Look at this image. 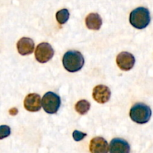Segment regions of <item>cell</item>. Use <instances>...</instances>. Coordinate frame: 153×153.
<instances>
[{
	"label": "cell",
	"mask_w": 153,
	"mask_h": 153,
	"mask_svg": "<svg viewBox=\"0 0 153 153\" xmlns=\"http://www.w3.org/2000/svg\"><path fill=\"white\" fill-rule=\"evenodd\" d=\"M63 65L66 70L70 73L79 71L83 67L85 59L79 51H68L63 57Z\"/></svg>",
	"instance_id": "6da1fadb"
},
{
	"label": "cell",
	"mask_w": 153,
	"mask_h": 153,
	"mask_svg": "<svg viewBox=\"0 0 153 153\" xmlns=\"http://www.w3.org/2000/svg\"><path fill=\"white\" fill-rule=\"evenodd\" d=\"M151 20L150 13L146 7H139L133 10L129 16V22L137 29H143L148 26Z\"/></svg>",
	"instance_id": "7a4b0ae2"
},
{
	"label": "cell",
	"mask_w": 153,
	"mask_h": 153,
	"mask_svg": "<svg viewBox=\"0 0 153 153\" xmlns=\"http://www.w3.org/2000/svg\"><path fill=\"white\" fill-rule=\"evenodd\" d=\"M152 115L151 108L146 104L138 102L131 107L129 116L131 120L137 124H145L149 121Z\"/></svg>",
	"instance_id": "3957f363"
},
{
	"label": "cell",
	"mask_w": 153,
	"mask_h": 153,
	"mask_svg": "<svg viewBox=\"0 0 153 153\" xmlns=\"http://www.w3.org/2000/svg\"><path fill=\"white\" fill-rule=\"evenodd\" d=\"M61 100L58 94L53 92H47L42 99V107L48 114H55L59 109Z\"/></svg>",
	"instance_id": "277c9868"
},
{
	"label": "cell",
	"mask_w": 153,
	"mask_h": 153,
	"mask_svg": "<svg viewBox=\"0 0 153 153\" xmlns=\"http://www.w3.org/2000/svg\"><path fill=\"white\" fill-rule=\"evenodd\" d=\"M35 58L38 62L44 64L52 58L54 50L48 43H41L37 46L35 50Z\"/></svg>",
	"instance_id": "5b68a950"
},
{
	"label": "cell",
	"mask_w": 153,
	"mask_h": 153,
	"mask_svg": "<svg viewBox=\"0 0 153 153\" xmlns=\"http://www.w3.org/2000/svg\"><path fill=\"white\" fill-rule=\"evenodd\" d=\"M135 58L132 54L128 52H120L117 57V64L121 70L128 71L133 68Z\"/></svg>",
	"instance_id": "8992f818"
},
{
	"label": "cell",
	"mask_w": 153,
	"mask_h": 153,
	"mask_svg": "<svg viewBox=\"0 0 153 153\" xmlns=\"http://www.w3.org/2000/svg\"><path fill=\"white\" fill-rule=\"evenodd\" d=\"M111 91L107 86L100 85L96 86L93 91V98L97 102L104 104L111 98Z\"/></svg>",
	"instance_id": "52a82bcc"
},
{
	"label": "cell",
	"mask_w": 153,
	"mask_h": 153,
	"mask_svg": "<svg viewBox=\"0 0 153 153\" xmlns=\"http://www.w3.org/2000/svg\"><path fill=\"white\" fill-rule=\"evenodd\" d=\"M24 106L30 112L38 111L41 108V98L37 94H30L26 96L24 100Z\"/></svg>",
	"instance_id": "ba28073f"
},
{
	"label": "cell",
	"mask_w": 153,
	"mask_h": 153,
	"mask_svg": "<svg viewBox=\"0 0 153 153\" xmlns=\"http://www.w3.org/2000/svg\"><path fill=\"white\" fill-rule=\"evenodd\" d=\"M110 153H129L130 146L128 142L122 138H114L111 141Z\"/></svg>",
	"instance_id": "9c48e42d"
},
{
	"label": "cell",
	"mask_w": 153,
	"mask_h": 153,
	"mask_svg": "<svg viewBox=\"0 0 153 153\" xmlns=\"http://www.w3.org/2000/svg\"><path fill=\"white\" fill-rule=\"evenodd\" d=\"M90 151L91 153H108V144L105 139L102 137H96L91 140Z\"/></svg>",
	"instance_id": "30bf717a"
},
{
	"label": "cell",
	"mask_w": 153,
	"mask_h": 153,
	"mask_svg": "<svg viewBox=\"0 0 153 153\" xmlns=\"http://www.w3.org/2000/svg\"><path fill=\"white\" fill-rule=\"evenodd\" d=\"M18 52L22 55H28L32 53L34 49V43L32 39L22 37L16 44Z\"/></svg>",
	"instance_id": "8fae6325"
},
{
	"label": "cell",
	"mask_w": 153,
	"mask_h": 153,
	"mask_svg": "<svg viewBox=\"0 0 153 153\" xmlns=\"http://www.w3.org/2000/svg\"><path fill=\"white\" fill-rule=\"evenodd\" d=\"M85 24L89 29L99 30L102 25V19L98 13H91L87 16Z\"/></svg>",
	"instance_id": "7c38bea8"
},
{
	"label": "cell",
	"mask_w": 153,
	"mask_h": 153,
	"mask_svg": "<svg viewBox=\"0 0 153 153\" xmlns=\"http://www.w3.org/2000/svg\"><path fill=\"white\" fill-rule=\"evenodd\" d=\"M90 108H91V103L85 100L79 101L75 106L76 111L81 115H84L88 113Z\"/></svg>",
	"instance_id": "4fadbf2b"
},
{
	"label": "cell",
	"mask_w": 153,
	"mask_h": 153,
	"mask_svg": "<svg viewBox=\"0 0 153 153\" xmlns=\"http://www.w3.org/2000/svg\"><path fill=\"white\" fill-rule=\"evenodd\" d=\"M70 17V12L67 9H61L56 13V19L58 23L63 25L68 21Z\"/></svg>",
	"instance_id": "5bb4252c"
},
{
	"label": "cell",
	"mask_w": 153,
	"mask_h": 153,
	"mask_svg": "<svg viewBox=\"0 0 153 153\" xmlns=\"http://www.w3.org/2000/svg\"><path fill=\"white\" fill-rule=\"evenodd\" d=\"M10 134V128L8 126H0V140L7 137Z\"/></svg>",
	"instance_id": "9a60e30c"
},
{
	"label": "cell",
	"mask_w": 153,
	"mask_h": 153,
	"mask_svg": "<svg viewBox=\"0 0 153 153\" xmlns=\"http://www.w3.org/2000/svg\"><path fill=\"white\" fill-rule=\"evenodd\" d=\"M86 136H87L86 133L81 132V131H77V130L74 131L73 133V139H74L76 141H80V140H82V139L85 138Z\"/></svg>",
	"instance_id": "2e32d148"
},
{
	"label": "cell",
	"mask_w": 153,
	"mask_h": 153,
	"mask_svg": "<svg viewBox=\"0 0 153 153\" xmlns=\"http://www.w3.org/2000/svg\"><path fill=\"white\" fill-rule=\"evenodd\" d=\"M9 113H10V115H16L18 113V110L16 108H11L9 111Z\"/></svg>",
	"instance_id": "e0dca14e"
}]
</instances>
